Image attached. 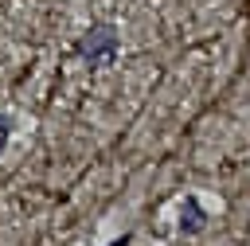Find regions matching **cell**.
<instances>
[{
    "label": "cell",
    "mask_w": 250,
    "mask_h": 246,
    "mask_svg": "<svg viewBox=\"0 0 250 246\" xmlns=\"http://www.w3.org/2000/svg\"><path fill=\"white\" fill-rule=\"evenodd\" d=\"M4 141H8V117H0V148H4Z\"/></svg>",
    "instance_id": "cell-1"
}]
</instances>
